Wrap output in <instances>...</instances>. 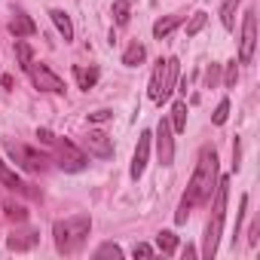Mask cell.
Here are the masks:
<instances>
[{
  "label": "cell",
  "mask_w": 260,
  "mask_h": 260,
  "mask_svg": "<svg viewBox=\"0 0 260 260\" xmlns=\"http://www.w3.org/2000/svg\"><path fill=\"white\" fill-rule=\"evenodd\" d=\"M95 257H98V260H101V257H116V260H119V257H122V248L113 245V242H104V245L95 251Z\"/></svg>",
  "instance_id": "obj_25"
},
{
  "label": "cell",
  "mask_w": 260,
  "mask_h": 260,
  "mask_svg": "<svg viewBox=\"0 0 260 260\" xmlns=\"http://www.w3.org/2000/svg\"><path fill=\"white\" fill-rule=\"evenodd\" d=\"M16 58H19V68H22V71H28L31 61H34V49L28 46L25 37H16Z\"/></svg>",
  "instance_id": "obj_18"
},
{
  "label": "cell",
  "mask_w": 260,
  "mask_h": 260,
  "mask_svg": "<svg viewBox=\"0 0 260 260\" xmlns=\"http://www.w3.org/2000/svg\"><path fill=\"white\" fill-rule=\"evenodd\" d=\"M150 254H153L150 245H135V257H150Z\"/></svg>",
  "instance_id": "obj_32"
},
{
  "label": "cell",
  "mask_w": 260,
  "mask_h": 260,
  "mask_svg": "<svg viewBox=\"0 0 260 260\" xmlns=\"http://www.w3.org/2000/svg\"><path fill=\"white\" fill-rule=\"evenodd\" d=\"M37 138L46 144V147H52V153H55V162L64 169V172H83L86 169V153L77 147V144H71L68 138H58V135H52L49 128H37Z\"/></svg>",
  "instance_id": "obj_4"
},
{
  "label": "cell",
  "mask_w": 260,
  "mask_h": 260,
  "mask_svg": "<svg viewBox=\"0 0 260 260\" xmlns=\"http://www.w3.org/2000/svg\"><path fill=\"white\" fill-rule=\"evenodd\" d=\"M156 153H159V166L175 162V138H172V122L169 119H159V125H156Z\"/></svg>",
  "instance_id": "obj_9"
},
{
  "label": "cell",
  "mask_w": 260,
  "mask_h": 260,
  "mask_svg": "<svg viewBox=\"0 0 260 260\" xmlns=\"http://www.w3.org/2000/svg\"><path fill=\"white\" fill-rule=\"evenodd\" d=\"M7 217H10V220H25L28 214H25L22 205H13V202H10V205H7Z\"/></svg>",
  "instance_id": "obj_29"
},
{
  "label": "cell",
  "mask_w": 260,
  "mask_h": 260,
  "mask_svg": "<svg viewBox=\"0 0 260 260\" xmlns=\"http://www.w3.org/2000/svg\"><path fill=\"white\" fill-rule=\"evenodd\" d=\"M172 132H184L187 128V101H175L172 104Z\"/></svg>",
  "instance_id": "obj_17"
},
{
  "label": "cell",
  "mask_w": 260,
  "mask_h": 260,
  "mask_svg": "<svg viewBox=\"0 0 260 260\" xmlns=\"http://www.w3.org/2000/svg\"><path fill=\"white\" fill-rule=\"evenodd\" d=\"M226 116H230V101L223 98V101L214 107V116H211V119H214V125H223V122H226Z\"/></svg>",
  "instance_id": "obj_26"
},
{
  "label": "cell",
  "mask_w": 260,
  "mask_h": 260,
  "mask_svg": "<svg viewBox=\"0 0 260 260\" xmlns=\"http://www.w3.org/2000/svg\"><path fill=\"white\" fill-rule=\"evenodd\" d=\"M254 46H257V16L248 10L245 13V22H242V40H239V61L242 64H251Z\"/></svg>",
  "instance_id": "obj_8"
},
{
  "label": "cell",
  "mask_w": 260,
  "mask_h": 260,
  "mask_svg": "<svg viewBox=\"0 0 260 260\" xmlns=\"http://www.w3.org/2000/svg\"><path fill=\"white\" fill-rule=\"evenodd\" d=\"M245 208H248V196L239 199V217H236V236H239V226H242V217H245Z\"/></svg>",
  "instance_id": "obj_30"
},
{
  "label": "cell",
  "mask_w": 260,
  "mask_h": 260,
  "mask_svg": "<svg viewBox=\"0 0 260 260\" xmlns=\"http://www.w3.org/2000/svg\"><path fill=\"white\" fill-rule=\"evenodd\" d=\"M83 147L89 150V156H98V159H110L113 156V144H110V138L101 132V128H92V132L86 135V141H83Z\"/></svg>",
  "instance_id": "obj_10"
},
{
  "label": "cell",
  "mask_w": 260,
  "mask_h": 260,
  "mask_svg": "<svg viewBox=\"0 0 260 260\" xmlns=\"http://www.w3.org/2000/svg\"><path fill=\"white\" fill-rule=\"evenodd\" d=\"M74 77H77V83H80V89H92L95 83H98V68H74Z\"/></svg>",
  "instance_id": "obj_19"
},
{
  "label": "cell",
  "mask_w": 260,
  "mask_h": 260,
  "mask_svg": "<svg viewBox=\"0 0 260 260\" xmlns=\"http://www.w3.org/2000/svg\"><path fill=\"white\" fill-rule=\"evenodd\" d=\"M0 181H4L10 190H28V187L22 184V178H19V175H16V172H13V169L4 162V159H0Z\"/></svg>",
  "instance_id": "obj_21"
},
{
  "label": "cell",
  "mask_w": 260,
  "mask_h": 260,
  "mask_svg": "<svg viewBox=\"0 0 260 260\" xmlns=\"http://www.w3.org/2000/svg\"><path fill=\"white\" fill-rule=\"evenodd\" d=\"M150 132H141V138H138V147H135V153H132V169H128V175H132L135 181L144 175V169H147V159H150Z\"/></svg>",
  "instance_id": "obj_11"
},
{
  "label": "cell",
  "mask_w": 260,
  "mask_h": 260,
  "mask_svg": "<svg viewBox=\"0 0 260 260\" xmlns=\"http://www.w3.org/2000/svg\"><path fill=\"white\" fill-rule=\"evenodd\" d=\"M239 4H242V0H223V7H220V22H223L226 31L236 28V10H239Z\"/></svg>",
  "instance_id": "obj_20"
},
{
  "label": "cell",
  "mask_w": 260,
  "mask_h": 260,
  "mask_svg": "<svg viewBox=\"0 0 260 260\" xmlns=\"http://www.w3.org/2000/svg\"><path fill=\"white\" fill-rule=\"evenodd\" d=\"M205 22H208V13H202V10H199V13H193V19L187 22V37H196V34L205 28Z\"/></svg>",
  "instance_id": "obj_24"
},
{
  "label": "cell",
  "mask_w": 260,
  "mask_h": 260,
  "mask_svg": "<svg viewBox=\"0 0 260 260\" xmlns=\"http://www.w3.org/2000/svg\"><path fill=\"white\" fill-rule=\"evenodd\" d=\"M10 34L13 37H34L37 34V25H34V19L31 16H25L22 10L13 16V22H10Z\"/></svg>",
  "instance_id": "obj_13"
},
{
  "label": "cell",
  "mask_w": 260,
  "mask_h": 260,
  "mask_svg": "<svg viewBox=\"0 0 260 260\" xmlns=\"http://www.w3.org/2000/svg\"><path fill=\"white\" fill-rule=\"evenodd\" d=\"M110 119V110H95V113H89V122H107Z\"/></svg>",
  "instance_id": "obj_31"
},
{
  "label": "cell",
  "mask_w": 260,
  "mask_h": 260,
  "mask_svg": "<svg viewBox=\"0 0 260 260\" xmlns=\"http://www.w3.org/2000/svg\"><path fill=\"white\" fill-rule=\"evenodd\" d=\"M128 10H132V0H116L113 4V22L116 25H128Z\"/></svg>",
  "instance_id": "obj_23"
},
{
  "label": "cell",
  "mask_w": 260,
  "mask_h": 260,
  "mask_svg": "<svg viewBox=\"0 0 260 260\" xmlns=\"http://www.w3.org/2000/svg\"><path fill=\"white\" fill-rule=\"evenodd\" d=\"M217 80H220V64H208V71H205V86L214 89Z\"/></svg>",
  "instance_id": "obj_27"
},
{
  "label": "cell",
  "mask_w": 260,
  "mask_h": 260,
  "mask_svg": "<svg viewBox=\"0 0 260 260\" xmlns=\"http://www.w3.org/2000/svg\"><path fill=\"white\" fill-rule=\"evenodd\" d=\"M156 248H159L162 254H175V251H178V236L169 233V230H162V233L156 236Z\"/></svg>",
  "instance_id": "obj_22"
},
{
  "label": "cell",
  "mask_w": 260,
  "mask_h": 260,
  "mask_svg": "<svg viewBox=\"0 0 260 260\" xmlns=\"http://www.w3.org/2000/svg\"><path fill=\"white\" fill-rule=\"evenodd\" d=\"M178 74H181V64H178L175 55L166 58V61H159V64L153 68V77H150V98H153L156 104H162V101L175 92Z\"/></svg>",
  "instance_id": "obj_5"
},
{
  "label": "cell",
  "mask_w": 260,
  "mask_h": 260,
  "mask_svg": "<svg viewBox=\"0 0 260 260\" xmlns=\"http://www.w3.org/2000/svg\"><path fill=\"white\" fill-rule=\"evenodd\" d=\"M7 153H10V159H13L19 169H25V172H43L46 162H49L40 150H34V147H28V144H19V141H7Z\"/></svg>",
  "instance_id": "obj_6"
},
{
  "label": "cell",
  "mask_w": 260,
  "mask_h": 260,
  "mask_svg": "<svg viewBox=\"0 0 260 260\" xmlns=\"http://www.w3.org/2000/svg\"><path fill=\"white\" fill-rule=\"evenodd\" d=\"M236 80H239V71H236V61H230V64H226V74H223V86H226V89H233V86H236Z\"/></svg>",
  "instance_id": "obj_28"
},
{
  "label": "cell",
  "mask_w": 260,
  "mask_h": 260,
  "mask_svg": "<svg viewBox=\"0 0 260 260\" xmlns=\"http://www.w3.org/2000/svg\"><path fill=\"white\" fill-rule=\"evenodd\" d=\"M217 150L214 147H202L199 150V162H196V172L181 196V205H178V214H175V223H187L190 211L199 208V205H208L211 196H214V187H217Z\"/></svg>",
  "instance_id": "obj_1"
},
{
  "label": "cell",
  "mask_w": 260,
  "mask_h": 260,
  "mask_svg": "<svg viewBox=\"0 0 260 260\" xmlns=\"http://www.w3.org/2000/svg\"><path fill=\"white\" fill-rule=\"evenodd\" d=\"M37 242H40V233H37V230H16V233L7 239L10 251H31Z\"/></svg>",
  "instance_id": "obj_12"
},
{
  "label": "cell",
  "mask_w": 260,
  "mask_h": 260,
  "mask_svg": "<svg viewBox=\"0 0 260 260\" xmlns=\"http://www.w3.org/2000/svg\"><path fill=\"white\" fill-rule=\"evenodd\" d=\"M92 230V217L89 214H74V217H64L52 226V236H55V248L58 254H77L86 242Z\"/></svg>",
  "instance_id": "obj_3"
},
{
  "label": "cell",
  "mask_w": 260,
  "mask_h": 260,
  "mask_svg": "<svg viewBox=\"0 0 260 260\" xmlns=\"http://www.w3.org/2000/svg\"><path fill=\"white\" fill-rule=\"evenodd\" d=\"M181 22H184V16H181V13H175V16H166V19H159V22L153 25V37H156V40H166V37H169V34H172V31H175V28H178Z\"/></svg>",
  "instance_id": "obj_15"
},
{
  "label": "cell",
  "mask_w": 260,
  "mask_h": 260,
  "mask_svg": "<svg viewBox=\"0 0 260 260\" xmlns=\"http://www.w3.org/2000/svg\"><path fill=\"white\" fill-rule=\"evenodd\" d=\"M28 77H31V83H34L37 89H43V92H52V95H61V92H64V80H61L49 64H37V61H31Z\"/></svg>",
  "instance_id": "obj_7"
},
{
  "label": "cell",
  "mask_w": 260,
  "mask_h": 260,
  "mask_svg": "<svg viewBox=\"0 0 260 260\" xmlns=\"http://www.w3.org/2000/svg\"><path fill=\"white\" fill-rule=\"evenodd\" d=\"M49 19L55 22V28H58V34L64 37V43L74 40V25H71V16H68L64 10H49Z\"/></svg>",
  "instance_id": "obj_14"
},
{
  "label": "cell",
  "mask_w": 260,
  "mask_h": 260,
  "mask_svg": "<svg viewBox=\"0 0 260 260\" xmlns=\"http://www.w3.org/2000/svg\"><path fill=\"white\" fill-rule=\"evenodd\" d=\"M226 196H230V178H217L214 187V208L205 226V242H202V257H214L217 245H220V233H223V220H226Z\"/></svg>",
  "instance_id": "obj_2"
},
{
  "label": "cell",
  "mask_w": 260,
  "mask_h": 260,
  "mask_svg": "<svg viewBox=\"0 0 260 260\" xmlns=\"http://www.w3.org/2000/svg\"><path fill=\"white\" fill-rule=\"evenodd\" d=\"M144 55H147V49H144L141 43H128L125 52H122V64H125V68H138V64L144 61Z\"/></svg>",
  "instance_id": "obj_16"
}]
</instances>
